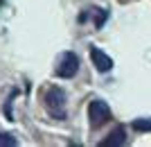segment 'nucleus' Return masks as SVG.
I'll use <instances>...</instances> for the list:
<instances>
[{
  "instance_id": "nucleus-1",
  "label": "nucleus",
  "mask_w": 151,
  "mask_h": 147,
  "mask_svg": "<svg viewBox=\"0 0 151 147\" xmlns=\"http://www.w3.org/2000/svg\"><path fill=\"white\" fill-rule=\"evenodd\" d=\"M43 104H45V111L50 118L54 120H65V104H68V95L61 86H47L43 93Z\"/></svg>"
},
{
  "instance_id": "nucleus-2",
  "label": "nucleus",
  "mask_w": 151,
  "mask_h": 147,
  "mask_svg": "<svg viewBox=\"0 0 151 147\" xmlns=\"http://www.w3.org/2000/svg\"><path fill=\"white\" fill-rule=\"evenodd\" d=\"M79 72V57L75 52H61V57L57 61V68H54V75L61 77V79H72V77Z\"/></svg>"
},
{
  "instance_id": "nucleus-3",
  "label": "nucleus",
  "mask_w": 151,
  "mask_h": 147,
  "mask_svg": "<svg viewBox=\"0 0 151 147\" xmlns=\"http://www.w3.org/2000/svg\"><path fill=\"white\" fill-rule=\"evenodd\" d=\"M88 120L93 129L104 127L108 120H111V106H108L104 100H93L88 104Z\"/></svg>"
},
{
  "instance_id": "nucleus-4",
  "label": "nucleus",
  "mask_w": 151,
  "mask_h": 147,
  "mask_svg": "<svg viewBox=\"0 0 151 147\" xmlns=\"http://www.w3.org/2000/svg\"><path fill=\"white\" fill-rule=\"evenodd\" d=\"M90 59H93L95 68L99 72H111L113 70V59L108 57L104 50H99L97 45H90Z\"/></svg>"
},
{
  "instance_id": "nucleus-5",
  "label": "nucleus",
  "mask_w": 151,
  "mask_h": 147,
  "mask_svg": "<svg viewBox=\"0 0 151 147\" xmlns=\"http://www.w3.org/2000/svg\"><path fill=\"white\" fill-rule=\"evenodd\" d=\"M88 18H93L95 30H101L104 23H106V18H108V12H106V9H101V7H88V9L79 16V20L83 23V20H88Z\"/></svg>"
},
{
  "instance_id": "nucleus-6",
  "label": "nucleus",
  "mask_w": 151,
  "mask_h": 147,
  "mask_svg": "<svg viewBox=\"0 0 151 147\" xmlns=\"http://www.w3.org/2000/svg\"><path fill=\"white\" fill-rule=\"evenodd\" d=\"M124 143H126V129L117 127V129H113V134L108 136V138H104L99 143V147H122Z\"/></svg>"
},
{
  "instance_id": "nucleus-7",
  "label": "nucleus",
  "mask_w": 151,
  "mask_h": 147,
  "mask_svg": "<svg viewBox=\"0 0 151 147\" xmlns=\"http://www.w3.org/2000/svg\"><path fill=\"white\" fill-rule=\"evenodd\" d=\"M131 127L135 131H151V118H135L131 122Z\"/></svg>"
},
{
  "instance_id": "nucleus-8",
  "label": "nucleus",
  "mask_w": 151,
  "mask_h": 147,
  "mask_svg": "<svg viewBox=\"0 0 151 147\" xmlns=\"http://www.w3.org/2000/svg\"><path fill=\"white\" fill-rule=\"evenodd\" d=\"M18 145V138L7 131H0V147H16Z\"/></svg>"
},
{
  "instance_id": "nucleus-9",
  "label": "nucleus",
  "mask_w": 151,
  "mask_h": 147,
  "mask_svg": "<svg viewBox=\"0 0 151 147\" xmlns=\"http://www.w3.org/2000/svg\"><path fill=\"white\" fill-rule=\"evenodd\" d=\"M0 5H2V0H0Z\"/></svg>"
}]
</instances>
